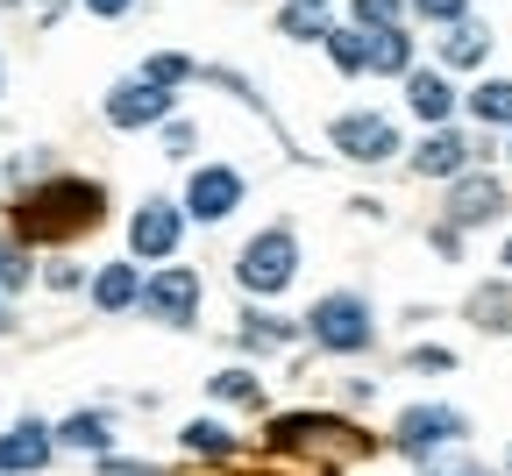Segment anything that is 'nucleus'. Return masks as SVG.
I'll use <instances>...</instances> for the list:
<instances>
[{
    "instance_id": "obj_16",
    "label": "nucleus",
    "mask_w": 512,
    "mask_h": 476,
    "mask_svg": "<svg viewBox=\"0 0 512 476\" xmlns=\"http://www.w3.org/2000/svg\"><path fill=\"white\" fill-rule=\"evenodd\" d=\"M328 8L335 0H285V15H278V29L292 36V43H320L335 22H328Z\"/></svg>"
},
{
    "instance_id": "obj_25",
    "label": "nucleus",
    "mask_w": 512,
    "mask_h": 476,
    "mask_svg": "<svg viewBox=\"0 0 512 476\" xmlns=\"http://www.w3.org/2000/svg\"><path fill=\"white\" fill-rule=\"evenodd\" d=\"M214 398H221V405H256V377H249V370H221V377H214Z\"/></svg>"
},
{
    "instance_id": "obj_28",
    "label": "nucleus",
    "mask_w": 512,
    "mask_h": 476,
    "mask_svg": "<svg viewBox=\"0 0 512 476\" xmlns=\"http://www.w3.org/2000/svg\"><path fill=\"white\" fill-rule=\"evenodd\" d=\"M0 285H8V292H15V285H29V256H22V249H8V242H0Z\"/></svg>"
},
{
    "instance_id": "obj_20",
    "label": "nucleus",
    "mask_w": 512,
    "mask_h": 476,
    "mask_svg": "<svg viewBox=\"0 0 512 476\" xmlns=\"http://www.w3.org/2000/svg\"><path fill=\"white\" fill-rule=\"evenodd\" d=\"M57 441H64V448H86V455H100V448H107V420H100V413H72V420L57 427Z\"/></svg>"
},
{
    "instance_id": "obj_5",
    "label": "nucleus",
    "mask_w": 512,
    "mask_h": 476,
    "mask_svg": "<svg viewBox=\"0 0 512 476\" xmlns=\"http://www.w3.org/2000/svg\"><path fill=\"white\" fill-rule=\"evenodd\" d=\"M242 207V171L235 164H207L185 185V221H228Z\"/></svg>"
},
{
    "instance_id": "obj_2",
    "label": "nucleus",
    "mask_w": 512,
    "mask_h": 476,
    "mask_svg": "<svg viewBox=\"0 0 512 476\" xmlns=\"http://www.w3.org/2000/svg\"><path fill=\"white\" fill-rule=\"evenodd\" d=\"M292 278H299V235H292V228H264V235H249V249L235 256V285H242V292H256V299H278Z\"/></svg>"
},
{
    "instance_id": "obj_15",
    "label": "nucleus",
    "mask_w": 512,
    "mask_h": 476,
    "mask_svg": "<svg viewBox=\"0 0 512 476\" xmlns=\"http://www.w3.org/2000/svg\"><path fill=\"white\" fill-rule=\"evenodd\" d=\"M370 72H392V79H406L413 72V36L392 22V29H370Z\"/></svg>"
},
{
    "instance_id": "obj_24",
    "label": "nucleus",
    "mask_w": 512,
    "mask_h": 476,
    "mask_svg": "<svg viewBox=\"0 0 512 476\" xmlns=\"http://www.w3.org/2000/svg\"><path fill=\"white\" fill-rule=\"evenodd\" d=\"M185 448H192V455H235V434L214 427V420H192V427H185Z\"/></svg>"
},
{
    "instance_id": "obj_14",
    "label": "nucleus",
    "mask_w": 512,
    "mask_h": 476,
    "mask_svg": "<svg viewBox=\"0 0 512 476\" xmlns=\"http://www.w3.org/2000/svg\"><path fill=\"white\" fill-rule=\"evenodd\" d=\"M143 299V278H136V263H107L100 278H93V306L100 313H128Z\"/></svg>"
},
{
    "instance_id": "obj_29",
    "label": "nucleus",
    "mask_w": 512,
    "mask_h": 476,
    "mask_svg": "<svg viewBox=\"0 0 512 476\" xmlns=\"http://www.w3.org/2000/svg\"><path fill=\"white\" fill-rule=\"evenodd\" d=\"M463 8L470 0H413V15H427V22H463Z\"/></svg>"
},
{
    "instance_id": "obj_3",
    "label": "nucleus",
    "mask_w": 512,
    "mask_h": 476,
    "mask_svg": "<svg viewBox=\"0 0 512 476\" xmlns=\"http://www.w3.org/2000/svg\"><path fill=\"white\" fill-rule=\"evenodd\" d=\"M306 334L328 356H363L377 342V320H370V299L363 292H328L313 313H306Z\"/></svg>"
},
{
    "instance_id": "obj_26",
    "label": "nucleus",
    "mask_w": 512,
    "mask_h": 476,
    "mask_svg": "<svg viewBox=\"0 0 512 476\" xmlns=\"http://www.w3.org/2000/svg\"><path fill=\"white\" fill-rule=\"evenodd\" d=\"M143 79H157V86H185V79H192V57L164 50V57H150V72H143Z\"/></svg>"
},
{
    "instance_id": "obj_21",
    "label": "nucleus",
    "mask_w": 512,
    "mask_h": 476,
    "mask_svg": "<svg viewBox=\"0 0 512 476\" xmlns=\"http://www.w3.org/2000/svg\"><path fill=\"white\" fill-rule=\"evenodd\" d=\"M470 114H477V121H512V79H484V86L470 93Z\"/></svg>"
},
{
    "instance_id": "obj_10",
    "label": "nucleus",
    "mask_w": 512,
    "mask_h": 476,
    "mask_svg": "<svg viewBox=\"0 0 512 476\" xmlns=\"http://www.w3.org/2000/svg\"><path fill=\"white\" fill-rule=\"evenodd\" d=\"M342 441H349V427L328 420V413H278L271 420V448L278 455H292V448H342Z\"/></svg>"
},
{
    "instance_id": "obj_12",
    "label": "nucleus",
    "mask_w": 512,
    "mask_h": 476,
    "mask_svg": "<svg viewBox=\"0 0 512 476\" xmlns=\"http://www.w3.org/2000/svg\"><path fill=\"white\" fill-rule=\"evenodd\" d=\"M43 462H50V427L43 420H15L8 434H0V469H8V476H29Z\"/></svg>"
},
{
    "instance_id": "obj_4",
    "label": "nucleus",
    "mask_w": 512,
    "mask_h": 476,
    "mask_svg": "<svg viewBox=\"0 0 512 476\" xmlns=\"http://www.w3.org/2000/svg\"><path fill=\"white\" fill-rule=\"evenodd\" d=\"M463 434H470V420L456 413V405H406L399 413V455H413V462H427L434 448L463 441Z\"/></svg>"
},
{
    "instance_id": "obj_18",
    "label": "nucleus",
    "mask_w": 512,
    "mask_h": 476,
    "mask_svg": "<svg viewBox=\"0 0 512 476\" xmlns=\"http://www.w3.org/2000/svg\"><path fill=\"white\" fill-rule=\"evenodd\" d=\"M320 43H328V57H335V72H370V29H328V36H320Z\"/></svg>"
},
{
    "instance_id": "obj_23",
    "label": "nucleus",
    "mask_w": 512,
    "mask_h": 476,
    "mask_svg": "<svg viewBox=\"0 0 512 476\" xmlns=\"http://www.w3.org/2000/svg\"><path fill=\"white\" fill-rule=\"evenodd\" d=\"M470 313H477V327H512V285H484L470 299Z\"/></svg>"
},
{
    "instance_id": "obj_22",
    "label": "nucleus",
    "mask_w": 512,
    "mask_h": 476,
    "mask_svg": "<svg viewBox=\"0 0 512 476\" xmlns=\"http://www.w3.org/2000/svg\"><path fill=\"white\" fill-rule=\"evenodd\" d=\"M278 342H292V327L278 313H242V349H278Z\"/></svg>"
},
{
    "instance_id": "obj_1",
    "label": "nucleus",
    "mask_w": 512,
    "mask_h": 476,
    "mask_svg": "<svg viewBox=\"0 0 512 476\" xmlns=\"http://www.w3.org/2000/svg\"><path fill=\"white\" fill-rule=\"evenodd\" d=\"M15 221H22V235H36V242L86 235V228L100 221V185H86V178H50V185H36L22 207H15Z\"/></svg>"
},
{
    "instance_id": "obj_17",
    "label": "nucleus",
    "mask_w": 512,
    "mask_h": 476,
    "mask_svg": "<svg viewBox=\"0 0 512 476\" xmlns=\"http://www.w3.org/2000/svg\"><path fill=\"white\" fill-rule=\"evenodd\" d=\"M406 100H413L420 121H448V107H456V93H448L441 72H413V79H406Z\"/></svg>"
},
{
    "instance_id": "obj_19",
    "label": "nucleus",
    "mask_w": 512,
    "mask_h": 476,
    "mask_svg": "<svg viewBox=\"0 0 512 476\" xmlns=\"http://www.w3.org/2000/svg\"><path fill=\"white\" fill-rule=\"evenodd\" d=\"M484 50H491V36H484L477 22H463L456 36H448V43H441V57H448V64H456V72H470V64H484Z\"/></svg>"
},
{
    "instance_id": "obj_6",
    "label": "nucleus",
    "mask_w": 512,
    "mask_h": 476,
    "mask_svg": "<svg viewBox=\"0 0 512 476\" xmlns=\"http://www.w3.org/2000/svg\"><path fill=\"white\" fill-rule=\"evenodd\" d=\"M178 242H185V214L171 207V199H143L136 221H128V249H136L143 263H157V256H178Z\"/></svg>"
},
{
    "instance_id": "obj_37",
    "label": "nucleus",
    "mask_w": 512,
    "mask_h": 476,
    "mask_svg": "<svg viewBox=\"0 0 512 476\" xmlns=\"http://www.w3.org/2000/svg\"><path fill=\"white\" fill-rule=\"evenodd\" d=\"M505 270H512V242H505Z\"/></svg>"
},
{
    "instance_id": "obj_35",
    "label": "nucleus",
    "mask_w": 512,
    "mask_h": 476,
    "mask_svg": "<svg viewBox=\"0 0 512 476\" xmlns=\"http://www.w3.org/2000/svg\"><path fill=\"white\" fill-rule=\"evenodd\" d=\"M86 8H93V15H107V22H114V15H128V8H136V0H86Z\"/></svg>"
},
{
    "instance_id": "obj_30",
    "label": "nucleus",
    "mask_w": 512,
    "mask_h": 476,
    "mask_svg": "<svg viewBox=\"0 0 512 476\" xmlns=\"http://www.w3.org/2000/svg\"><path fill=\"white\" fill-rule=\"evenodd\" d=\"M43 278H50V292H79V285H86V270H79V263H50Z\"/></svg>"
},
{
    "instance_id": "obj_27",
    "label": "nucleus",
    "mask_w": 512,
    "mask_h": 476,
    "mask_svg": "<svg viewBox=\"0 0 512 476\" xmlns=\"http://www.w3.org/2000/svg\"><path fill=\"white\" fill-rule=\"evenodd\" d=\"M399 15H406V0H356V22L363 29H392Z\"/></svg>"
},
{
    "instance_id": "obj_34",
    "label": "nucleus",
    "mask_w": 512,
    "mask_h": 476,
    "mask_svg": "<svg viewBox=\"0 0 512 476\" xmlns=\"http://www.w3.org/2000/svg\"><path fill=\"white\" fill-rule=\"evenodd\" d=\"M427 476H491V469H477V462H434Z\"/></svg>"
},
{
    "instance_id": "obj_32",
    "label": "nucleus",
    "mask_w": 512,
    "mask_h": 476,
    "mask_svg": "<svg viewBox=\"0 0 512 476\" xmlns=\"http://www.w3.org/2000/svg\"><path fill=\"white\" fill-rule=\"evenodd\" d=\"M100 476H157L150 462H121V455H100Z\"/></svg>"
},
{
    "instance_id": "obj_9",
    "label": "nucleus",
    "mask_w": 512,
    "mask_h": 476,
    "mask_svg": "<svg viewBox=\"0 0 512 476\" xmlns=\"http://www.w3.org/2000/svg\"><path fill=\"white\" fill-rule=\"evenodd\" d=\"M164 114H171V86H157V79H136V86H114L107 93V121L114 128H150Z\"/></svg>"
},
{
    "instance_id": "obj_7",
    "label": "nucleus",
    "mask_w": 512,
    "mask_h": 476,
    "mask_svg": "<svg viewBox=\"0 0 512 476\" xmlns=\"http://www.w3.org/2000/svg\"><path fill=\"white\" fill-rule=\"evenodd\" d=\"M136 306H150V313L171 320V327H192V320H200V278H192L185 263H171V270H157V278L143 285Z\"/></svg>"
},
{
    "instance_id": "obj_36",
    "label": "nucleus",
    "mask_w": 512,
    "mask_h": 476,
    "mask_svg": "<svg viewBox=\"0 0 512 476\" xmlns=\"http://www.w3.org/2000/svg\"><path fill=\"white\" fill-rule=\"evenodd\" d=\"M0 334H8V306H0Z\"/></svg>"
},
{
    "instance_id": "obj_31",
    "label": "nucleus",
    "mask_w": 512,
    "mask_h": 476,
    "mask_svg": "<svg viewBox=\"0 0 512 476\" xmlns=\"http://www.w3.org/2000/svg\"><path fill=\"white\" fill-rule=\"evenodd\" d=\"M192 150V121H164V157H185Z\"/></svg>"
},
{
    "instance_id": "obj_8",
    "label": "nucleus",
    "mask_w": 512,
    "mask_h": 476,
    "mask_svg": "<svg viewBox=\"0 0 512 476\" xmlns=\"http://www.w3.org/2000/svg\"><path fill=\"white\" fill-rule=\"evenodd\" d=\"M335 150L356 157V164H384V157L399 150V128L384 121V114H342L335 121Z\"/></svg>"
},
{
    "instance_id": "obj_13",
    "label": "nucleus",
    "mask_w": 512,
    "mask_h": 476,
    "mask_svg": "<svg viewBox=\"0 0 512 476\" xmlns=\"http://www.w3.org/2000/svg\"><path fill=\"white\" fill-rule=\"evenodd\" d=\"M463 164H470V143H463L456 128H434L427 143L413 150V171H420V178H456Z\"/></svg>"
},
{
    "instance_id": "obj_33",
    "label": "nucleus",
    "mask_w": 512,
    "mask_h": 476,
    "mask_svg": "<svg viewBox=\"0 0 512 476\" xmlns=\"http://www.w3.org/2000/svg\"><path fill=\"white\" fill-rule=\"evenodd\" d=\"M413 370H456V356L448 349H413Z\"/></svg>"
},
{
    "instance_id": "obj_11",
    "label": "nucleus",
    "mask_w": 512,
    "mask_h": 476,
    "mask_svg": "<svg viewBox=\"0 0 512 476\" xmlns=\"http://www.w3.org/2000/svg\"><path fill=\"white\" fill-rule=\"evenodd\" d=\"M498 214H505V185H498V178H463V171H456L448 221H456V228H477V221H498Z\"/></svg>"
}]
</instances>
